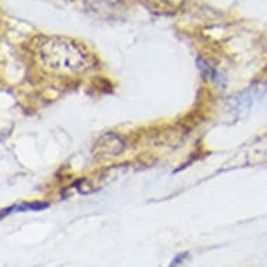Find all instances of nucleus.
I'll return each instance as SVG.
<instances>
[{"instance_id": "1", "label": "nucleus", "mask_w": 267, "mask_h": 267, "mask_svg": "<svg viewBox=\"0 0 267 267\" xmlns=\"http://www.w3.org/2000/svg\"><path fill=\"white\" fill-rule=\"evenodd\" d=\"M34 49L39 63L53 73L79 74L90 66L87 51L69 38L39 37Z\"/></svg>"}]
</instances>
